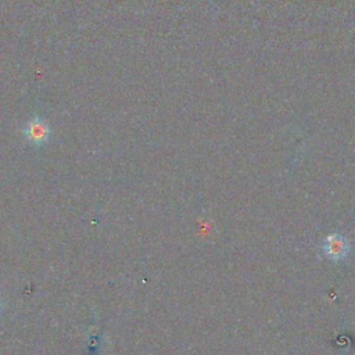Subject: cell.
<instances>
[{"instance_id":"obj_1","label":"cell","mask_w":355,"mask_h":355,"mask_svg":"<svg viewBox=\"0 0 355 355\" xmlns=\"http://www.w3.org/2000/svg\"><path fill=\"white\" fill-rule=\"evenodd\" d=\"M348 243L345 240L344 236L338 234V233H334V234H330L324 239L323 244H322V250L324 252V255L331 259V261H340L343 259L347 252H348Z\"/></svg>"},{"instance_id":"obj_2","label":"cell","mask_w":355,"mask_h":355,"mask_svg":"<svg viewBox=\"0 0 355 355\" xmlns=\"http://www.w3.org/2000/svg\"><path fill=\"white\" fill-rule=\"evenodd\" d=\"M25 136L29 141L32 143H36V144H40L43 141L47 140L49 137V128L47 125L40 121V119H35V121H31L25 129Z\"/></svg>"}]
</instances>
